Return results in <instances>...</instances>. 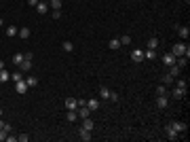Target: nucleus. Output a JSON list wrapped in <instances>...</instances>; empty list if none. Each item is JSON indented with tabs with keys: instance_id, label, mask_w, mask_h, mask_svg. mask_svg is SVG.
I'll list each match as a JSON object with an SVG mask.
<instances>
[{
	"instance_id": "obj_1",
	"label": "nucleus",
	"mask_w": 190,
	"mask_h": 142,
	"mask_svg": "<svg viewBox=\"0 0 190 142\" xmlns=\"http://www.w3.org/2000/svg\"><path fill=\"white\" fill-rule=\"evenodd\" d=\"M171 53L175 55V57H190V49H188V45H184V43H175L173 45V49H171Z\"/></svg>"
},
{
	"instance_id": "obj_2",
	"label": "nucleus",
	"mask_w": 190,
	"mask_h": 142,
	"mask_svg": "<svg viewBox=\"0 0 190 142\" xmlns=\"http://www.w3.org/2000/svg\"><path fill=\"white\" fill-rule=\"evenodd\" d=\"M28 89H30V87H28V83H25V79H21V81H17V83H15V91H17L19 95L28 94Z\"/></svg>"
},
{
	"instance_id": "obj_3",
	"label": "nucleus",
	"mask_w": 190,
	"mask_h": 142,
	"mask_svg": "<svg viewBox=\"0 0 190 142\" xmlns=\"http://www.w3.org/2000/svg\"><path fill=\"white\" fill-rule=\"evenodd\" d=\"M169 125H171L178 134H184V132L188 130V125H186V123H182V121H173V123H169Z\"/></svg>"
},
{
	"instance_id": "obj_4",
	"label": "nucleus",
	"mask_w": 190,
	"mask_h": 142,
	"mask_svg": "<svg viewBox=\"0 0 190 142\" xmlns=\"http://www.w3.org/2000/svg\"><path fill=\"white\" fill-rule=\"evenodd\" d=\"M175 59H178V57H175V55H173L171 51L163 55V64H165V66H173V64H175Z\"/></svg>"
},
{
	"instance_id": "obj_5",
	"label": "nucleus",
	"mask_w": 190,
	"mask_h": 142,
	"mask_svg": "<svg viewBox=\"0 0 190 142\" xmlns=\"http://www.w3.org/2000/svg\"><path fill=\"white\" fill-rule=\"evenodd\" d=\"M156 106L158 108H167L169 106V95H156Z\"/></svg>"
},
{
	"instance_id": "obj_6",
	"label": "nucleus",
	"mask_w": 190,
	"mask_h": 142,
	"mask_svg": "<svg viewBox=\"0 0 190 142\" xmlns=\"http://www.w3.org/2000/svg\"><path fill=\"white\" fill-rule=\"evenodd\" d=\"M78 108V100L76 98H66V110H76Z\"/></svg>"
},
{
	"instance_id": "obj_7",
	"label": "nucleus",
	"mask_w": 190,
	"mask_h": 142,
	"mask_svg": "<svg viewBox=\"0 0 190 142\" xmlns=\"http://www.w3.org/2000/svg\"><path fill=\"white\" fill-rule=\"evenodd\" d=\"M76 115H78V119H85V117L91 115V110H89V106L85 104V106H78V108H76Z\"/></svg>"
},
{
	"instance_id": "obj_8",
	"label": "nucleus",
	"mask_w": 190,
	"mask_h": 142,
	"mask_svg": "<svg viewBox=\"0 0 190 142\" xmlns=\"http://www.w3.org/2000/svg\"><path fill=\"white\" fill-rule=\"evenodd\" d=\"M131 59H133L135 64L144 62V51H142V49H135V51H131Z\"/></svg>"
},
{
	"instance_id": "obj_9",
	"label": "nucleus",
	"mask_w": 190,
	"mask_h": 142,
	"mask_svg": "<svg viewBox=\"0 0 190 142\" xmlns=\"http://www.w3.org/2000/svg\"><path fill=\"white\" fill-rule=\"evenodd\" d=\"M78 136H80V140H83V142H89L91 138H93V136H91V132H89V130H85V127H80Z\"/></svg>"
},
{
	"instance_id": "obj_10",
	"label": "nucleus",
	"mask_w": 190,
	"mask_h": 142,
	"mask_svg": "<svg viewBox=\"0 0 190 142\" xmlns=\"http://www.w3.org/2000/svg\"><path fill=\"white\" fill-rule=\"evenodd\" d=\"M178 36H180V38H188L190 36V28L188 26H180V28H178Z\"/></svg>"
},
{
	"instance_id": "obj_11",
	"label": "nucleus",
	"mask_w": 190,
	"mask_h": 142,
	"mask_svg": "<svg viewBox=\"0 0 190 142\" xmlns=\"http://www.w3.org/2000/svg\"><path fill=\"white\" fill-rule=\"evenodd\" d=\"M36 11H38V15H47L49 13V2H38V4H36Z\"/></svg>"
},
{
	"instance_id": "obj_12",
	"label": "nucleus",
	"mask_w": 190,
	"mask_h": 142,
	"mask_svg": "<svg viewBox=\"0 0 190 142\" xmlns=\"http://www.w3.org/2000/svg\"><path fill=\"white\" fill-rule=\"evenodd\" d=\"M17 26H6V30H4V34L8 36V38H13V36H17Z\"/></svg>"
},
{
	"instance_id": "obj_13",
	"label": "nucleus",
	"mask_w": 190,
	"mask_h": 142,
	"mask_svg": "<svg viewBox=\"0 0 190 142\" xmlns=\"http://www.w3.org/2000/svg\"><path fill=\"white\" fill-rule=\"evenodd\" d=\"M30 34H32V32H30V28H25V26H23V28H19V32H17V36H19V38H23V41H25V38H30Z\"/></svg>"
},
{
	"instance_id": "obj_14",
	"label": "nucleus",
	"mask_w": 190,
	"mask_h": 142,
	"mask_svg": "<svg viewBox=\"0 0 190 142\" xmlns=\"http://www.w3.org/2000/svg\"><path fill=\"white\" fill-rule=\"evenodd\" d=\"M167 138H169V140H178V138H180V134H178L171 125H167Z\"/></svg>"
},
{
	"instance_id": "obj_15",
	"label": "nucleus",
	"mask_w": 190,
	"mask_h": 142,
	"mask_svg": "<svg viewBox=\"0 0 190 142\" xmlns=\"http://www.w3.org/2000/svg\"><path fill=\"white\" fill-rule=\"evenodd\" d=\"M83 127H85V130H89V132H93V127H95L93 119H89V117H85V119H83Z\"/></svg>"
},
{
	"instance_id": "obj_16",
	"label": "nucleus",
	"mask_w": 190,
	"mask_h": 142,
	"mask_svg": "<svg viewBox=\"0 0 190 142\" xmlns=\"http://www.w3.org/2000/svg\"><path fill=\"white\" fill-rule=\"evenodd\" d=\"M158 45H161V41H158L156 36L148 38V49H154V51H156V49H158Z\"/></svg>"
},
{
	"instance_id": "obj_17",
	"label": "nucleus",
	"mask_w": 190,
	"mask_h": 142,
	"mask_svg": "<svg viewBox=\"0 0 190 142\" xmlns=\"http://www.w3.org/2000/svg\"><path fill=\"white\" fill-rule=\"evenodd\" d=\"M87 106H89V110L93 112V110H97V108H99V100H95V98L87 100Z\"/></svg>"
},
{
	"instance_id": "obj_18",
	"label": "nucleus",
	"mask_w": 190,
	"mask_h": 142,
	"mask_svg": "<svg viewBox=\"0 0 190 142\" xmlns=\"http://www.w3.org/2000/svg\"><path fill=\"white\" fill-rule=\"evenodd\" d=\"M180 72H182V68H180V66H175V64H173V66H169V74H171L173 79H178V76H180Z\"/></svg>"
},
{
	"instance_id": "obj_19",
	"label": "nucleus",
	"mask_w": 190,
	"mask_h": 142,
	"mask_svg": "<svg viewBox=\"0 0 190 142\" xmlns=\"http://www.w3.org/2000/svg\"><path fill=\"white\" fill-rule=\"evenodd\" d=\"M171 95H173L175 100H182V98L186 95V89H180V87H175V89L171 91Z\"/></svg>"
},
{
	"instance_id": "obj_20",
	"label": "nucleus",
	"mask_w": 190,
	"mask_h": 142,
	"mask_svg": "<svg viewBox=\"0 0 190 142\" xmlns=\"http://www.w3.org/2000/svg\"><path fill=\"white\" fill-rule=\"evenodd\" d=\"M144 59H156V51L154 49H146L144 51Z\"/></svg>"
},
{
	"instance_id": "obj_21",
	"label": "nucleus",
	"mask_w": 190,
	"mask_h": 142,
	"mask_svg": "<svg viewBox=\"0 0 190 142\" xmlns=\"http://www.w3.org/2000/svg\"><path fill=\"white\" fill-rule=\"evenodd\" d=\"M6 81H11V72L2 68V70H0V83H6Z\"/></svg>"
},
{
	"instance_id": "obj_22",
	"label": "nucleus",
	"mask_w": 190,
	"mask_h": 142,
	"mask_svg": "<svg viewBox=\"0 0 190 142\" xmlns=\"http://www.w3.org/2000/svg\"><path fill=\"white\" fill-rule=\"evenodd\" d=\"M99 95H101V100H110V89L101 85V87H99Z\"/></svg>"
},
{
	"instance_id": "obj_23",
	"label": "nucleus",
	"mask_w": 190,
	"mask_h": 142,
	"mask_svg": "<svg viewBox=\"0 0 190 142\" xmlns=\"http://www.w3.org/2000/svg\"><path fill=\"white\" fill-rule=\"evenodd\" d=\"M108 47L112 49V51H116V49H118V47H123V45H120V41H118V38H112V41L108 43Z\"/></svg>"
},
{
	"instance_id": "obj_24",
	"label": "nucleus",
	"mask_w": 190,
	"mask_h": 142,
	"mask_svg": "<svg viewBox=\"0 0 190 142\" xmlns=\"http://www.w3.org/2000/svg\"><path fill=\"white\" fill-rule=\"evenodd\" d=\"M21 62H23V53H15V55H13V64H15V66H19Z\"/></svg>"
},
{
	"instance_id": "obj_25",
	"label": "nucleus",
	"mask_w": 190,
	"mask_h": 142,
	"mask_svg": "<svg viewBox=\"0 0 190 142\" xmlns=\"http://www.w3.org/2000/svg\"><path fill=\"white\" fill-rule=\"evenodd\" d=\"M163 83H165V85H173V83H175V79H173V76H171V74L167 72V74L163 76Z\"/></svg>"
},
{
	"instance_id": "obj_26",
	"label": "nucleus",
	"mask_w": 190,
	"mask_h": 142,
	"mask_svg": "<svg viewBox=\"0 0 190 142\" xmlns=\"http://www.w3.org/2000/svg\"><path fill=\"white\" fill-rule=\"evenodd\" d=\"M25 83H28V87H36V85H38V79H36V76H28Z\"/></svg>"
},
{
	"instance_id": "obj_27",
	"label": "nucleus",
	"mask_w": 190,
	"mask_h": 142,
	"mask_svg": "<svg viewBox=\"0 0 190 142\" xmlns=\"http://www.w3.org/2000/svg\"><path fill=\"white\" fill-rule=\"evenodd\" d=\"M49 6L53 11H57V9H61V0H49Z\"/></svg>"
},
{
	"instance_id": "obj_28",
	"label": "nucleus",
	"mask_w": 190,
	"mask_h": 142,
	"mask_svg": "<svg viewBox=\"0 0 190 142\" xmlns=\"http://www.w3.org/2000/svg\"><path fill=\"white\" fill-rule=\"evenodd\" d=\"M186 64H188V57H184V55H182L180 59H175V66H180V68H184Z\"/></svg>"
},
{
	"instance_id": "obj_29",
	"label": "nucleus",
	"mask_w": 190,
	"mask_h": 142,
	"mask_svg": "<svg viewBox=\"0 0 190 142\" xmlns=\"http://www.w3.org/2000/svg\"><path fill=\"white\" fill-rule=\"evenodd\" d=\"M11 79L17 83V81H21V79H23V72H21V70H17V72H13V74H11Z\"/></svg>"
},
{
	"instance_id": "obj_30",
	"label": "nucleus",
	"mask_w": 190,
	"mask_h": 142,
	"mask_svg": "<svg viewBox=\"0 0 190 142\" xmlns=\"http://www.w3.org/2000/svg\"><path fill=\"white\" fill-rule=\"evenodd\" d=\"M61 47H63V51H68V53H70V51H74V45H72L70 41H63V45H61Z\"/></svg>"
},
{
	"instance_id": "obj_31",
	"label": "nucleus",
	"mask_w": 190,
	"mask_h": 142,
	"mask_svg": "<svg viewBox=\"0 0 190 142\" xmlns=\"http://www.w3.org/2000/svg\"><path fill=\"white\" fill-rule=\"evenodd\" d=\"M78 119V115H76V110H68V121L72 123V121H76Z\"/></svg>"
},
{
	"instance_id": "obj_32",
	"label": "nucleus",
	"mask_w": 190,
	"mask_h": 142,
	"mask_svg": "<svg viewBox=\"0 0 190 142\" xmlns=\"http://www.w3.org/2000/svg\"><path fill=\"white\" fill-rule=\"evenodd\" d=\"M156 95H167V87L165 85H158L156 87Z\"/></svg>"
},
{
	"instance_id": "obj_33",
	"label": "nucleus",
	"mask_w": 190,
	"mask_h": 142,
	"mask_svg": "<svg viewBox=\"0 0 190 142\" xmlns=\"http://www.w3.org/2000/svg\"><path fill=\"white\" fill-rule=\"evenodd\" d=\"M120 45H131V36H129V34L120 36Z\"/></svg>"
},
{
	"instance_id": "obj_34",
	"label": "nucleus",
	"mask_w": 190,
	"mask_h": 142,
	"mask_svg": "<svg viewBox=\"0 0 190 142\" xmlns=\"http://www.w3.org/2000/svg\"><path fill=\"white\" fill-rule=\"evenodd\" d=\"M51 17H53V19H61V9H57V11H51Z\"/></svg>"
},
{
	"instance_id": "obj_35",
	"label": "nucleus",
	"mask_w": 190,
	"mask_h": 142,
	"mask_svg": "<svg viewBox=\"0 0 190 142\" xmlns=\"http://www.w3.org/2000/svg\"><path fill=\"white\" fill-rule=\"evenodd\" d=\"M173 85H175V87H180V89H186V81H182V79H178Z\"/></svg>"
},
{
	"instance_id": "obj_36",
	"label": "nucleus",
	"mask_w": 190,
	"mask_h": 142,
	"mask_svg": "<svg viewBox=\"0 0 190 142\" xmlns=\"http://www.w3.org/2000/svg\"><path fill=\"white\" fill-rule=\"evenodd\" d=\"M17 140L19 142H28L30 140V136H28V134H21V136H17Z\"/></svg>"
},
{
	"instance_id": "obj_37",
	"label": "nucleus",
	"mask_w": 190,
	"mask_h": 142,
	"mask_svg": "<svg viewBox=\"0 0 190 142\" xmlns=\"http://www.w3.org/2000/svg\"><path fill=\"white\" fill-rule=\"evenodd\" d=\"M6 136H8V132H6V130H0V142L6 140Z\"/></svg>"
},
{
	"instance_id": "obj_38",
	"label": "nucleus",
	"mask_w": 190,
	"mask_h": 142,
	"mask_svg": "<svg viewBox=\"0 0 190 142\" xmlns=\"http://www.w3.org/2000/svg\"><path fill=\"white\" fill-rule=\"evenodd\" d=\"M23 57H25V59H34V53H32V51H28V53H23Z\"/></svg>"
},
{
	"instance_id": "obj_39",
	"label": "nucleus",
	"mask_w": 190,
	"mask_h": 142,
	"mask_svg": "<svg viewBox=\"0 0 190 142\" xmlns=\"http://www.w3.org/2000/svg\"><path fill=\"white\" fill-rule=\"evenodd\" d=\"M110 100H112V102H116V100H118V94H114V91H110Z\"/></svg>"
},
{
	"instance_id": "obj_40",
	"label": "nucleus",
	"mask_w": 190,
	"mask_h": 142,
	"mask_svg": "<svg viewBox=\"0 0 190 142\" xmlns=\"http://www.w3.org/2000/svg\"><path fill=\"white\" fill-rule=\"evenodd\" d=\"M28 4H30V6H36V4H38V0H28Z\"/></svg>"
},
{
	"instance_id": "obj_41",
	"label": "nucleus",
	"mask_w": 190,
	"mask_h": 142,
	"mask_svg": "<svg viewBox=\"0 0 190 142\" xmlns=\"http://www.w3.org/2000/svg\"><path fill=\"white\" fill-rule=\"evenodd\" d=\"M2 68H4V62H2V59H0V70H2Z\"/></svg>"
},
{
	"instance_id": "obj_42",
	"label": "nucleus",
	"mask_w": 190,
	"mask_h": 142,
	"mask_svg": "<svg viewBox=\"0 0 190 142\" xmlns=\"http://www.w3.org/2000/svg\"><path fill=\"white\" fill-rule=\"evenodd\" d=\"M2 127H4V121H2V119H0V130H2Z\"/></svg>"
},
{
	"instance_id": "obj_43",
	"label": "nucleus",
	"mask_w": 190,
	"mask_h": 142,
	"mask_svg": "<svg viewBox=\"0 0 190 142\" xmlns=\"http://www.w3.org/2000/svg\"><path fill=\"white\" fill-rule=\"evenodd\" d=\"M0 26H4V19H2V17H0Z\"/></svg>"
},
{
	"instance_id": "obj_44",
	"label": "nucleus",
	"mask_w": 190,
	"mask_h": 142,
	"mask_svg": "<svg viewBox=\"0 0 190 142\" xmlns=\"http://www.w3.org/2000/svg\"><path fill=\"white\" fill-rule=\"evenodd\" d=\"M38 2H49V0H38Z\"/></svg>"
},
{
	"instance_id": "obj_45",
	"label": "nucleus",
	"mask_w": 190,
	"mask_h": 142,
	"mask_svg": "<svg viewBox=\"0 0 190 142\" xmlns=\"http://www.w3.org/2000/svg\"><path fill=\"white\" fill-rule=\"evenodd\" d=\"M0 117H2V108H0Z\"/></svg>"
}]
</instances>
